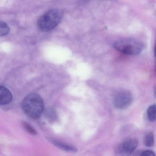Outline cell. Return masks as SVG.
<instances>
[{"mask_svg":"<svg viewBox=\"0 0 156 156\" xmlns=\"http://www.w3.org/2000/svg\"><path fill=\"white\" fill-rule=\"evenodd\" d=\"M138 145V141L135 139H128L125 141L121 146V151L126 155H129L134 152Z\"/></svg>","mask_w":156,"mask_h":156,"instance_id":"5b68a950","label":"cell"},{"mask_svg":"<svg viewBox=\"0 0 156 156\" xmlns=\"http://www.w3.org/2000/svg\"><path fill=\"white\" fill-rule=\"evenodd\" d=\"M136 155L141 156H155V155L153 151L150 150L143 151H140L139 153L137 154Z\"/></svg>","mask_w":156,"mask_h":156,"instance_id":"7c38bea8","label":"cell"},{"mask_svg":"<svg viewBox=\"0 0 156 156\" xmlns=\"http://www.w3.org/2000/svg\"><path fill=\"white\" fill-rule=\"evenodd\" d=\"M114 47L121 53L127 55H135L139 54L144 48L142 42L132 38H125L115 43Z\"/></svg>","mask_w":156,"mask_h":156,"instance_id":"3957f363","label":"cell"},{"mask_svg":"<svg viewBox=\"0 0 156 156\" xmlns=\"http://www.w3.org/2000/svg\"><path fill=\"white\" fill-rule=\"evenodd\" d=\"M63 17V12L61 10H50L41 16L38 20V28L40 31L44 32L52 30L59 25Z\"/></svg>","mask_w":156,"mask_h":156,"instance_id":"7a4b0ae2","label":"cell"},{"mask_svg":"<svg viewBox=\"0 0 156 156\" xmlns=\"http://www.w3.org/2000/svg\"><path fill=\"white\" fill-rule=\"evenodd\" d=\"M23 126L25 129L29 133L34 135H36V134H37V132H36L35 129L28 123H26V122H24L23 123Z\"/></svg>","mask_w":156,"mask_h":156,"instance_id":"8fae6325","label":"cell"},{"mask_svg":"<svg viewBox=\"0 0 156 156\" xmlns=\"http://www.w3.org/2000/svg\"><path fill=\"white\" fill-rule=\"evenodd\" d=\"M12 94L9 89L3 86H0V105H7L12 100Z\"/></svg>","mask_w":156,"mask_h":156,"instance_id":"8992f818","label":"cell"},{"mask_svg":"<svg viewBox=\"0 0 156 156\" xmlns=\"http://www.w3.org/2000/svg\"><path fill=\"white\" fill-rule=\"evenodd\" d=\"M147 115L149 120L151 122H154L156 119V105H153L149 107L147 110Z\"/></svg>","mask_w":156,"mask_h":156,"instance_id":"ba28073f","label":"cell"},{"mask_svg":"<svg viewBox=\"0 0 156 156\" xmlns=\"http://www.w3.org/2000/svg\"><path fill=\"white\" fill-rule=\"evenodd\" d=\"M131 94L126 91L121 92L116 95L113 100L115 108L119 109H124L128 108L132 102Z\"/></svg>","mask_w":156,"mask_h":156,"instance_id":"277c9868","label":"cell"},{"mask_svg":"<svg viewBox=\"0 0 156 156\" xmlns=\"http://www.w3.org/2000/svg\"><path fill=\"white\" fill-rule=\"evenodd\" d=\"M144 144L147 147H151L154 144V136L151 132L147 134L144 140Z\"/></svg>","mask_w":156,"mask_h":156,"instance_id":"30bf717a","label":"cell"},{"mask_svg":"<svg viewBox=\"0 0 156 156\" xmlns=\"http://www.w3.org/2000/svg\"><path fill=\"white\" fill-rule=\"evenodd\" d=\"M22 108L28 116L35 119L39 118L41 115L44 108V104L40 96L36 94H31L23 99Z\"/></svg>","mask_w":156,"mask_h":156,"instance_id":"6da1fadb","label":"cell"},{"mask_svg":"<svg viewBox=\"0 0 156 156\" xmlns=\"http://www.w3.org/2000/svg\"><path fill=\"white\" fill-rule=\"evenodd\" d=\"M10 30L9 27L6 23L0 21V37L8 35Z\"/></svg>","mask_w":156,"mask_h":156,"instance_id":"9c48e42d","label":"cell"},{"mask_svg":"<svg viewBox=\"0 0 156 156\" xmlns=\"http://www.w3.org/2000/svg\"><path fill=\"white\" fill-rule=\"evenodd\" d=\"M51 142L56 147H58L61 149L65 151H70V152H76L77 149L76 147L73 146V145H69L63 142H60L55 140H51Z\"/></svg>","mask_w":156,"mask_h":156,"instance_id":"52a82bcc","label":"cell"}]
</instances>
